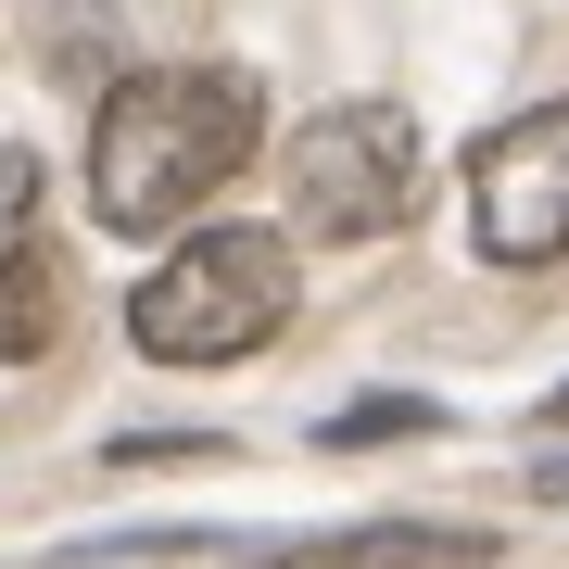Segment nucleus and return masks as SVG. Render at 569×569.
<instances>
[{
    "mask_svg": "<svg viewBox=\"0 0 569 569\" xmlns=\"http://www.w3.org/2000/svg\"><path fill=\"white\" fill-rule=\"evenodd\" d=\"M253 140H266L253 63H140L89 127V203L102 228H178L253 164Z\"/></svg>",
    "mask_w": 569,
    "mask_h": 569,
    "instance_id": "nucleus-1",
    "label": "nucleus"
},
{
    "mask_svg": "<svg viewBox=\"0 0 569 569\" xmlns=\"http://www.w3.org/2000/svg\"><path fill=\"white\" fill-rule=\"evenodd\" d=\"M545 418H557V430H569V392H557V406H545Z\"/></svg>",
    "mask_w": 569,
    "mask_h": 569,
    "instance_id": "nucleus-7",
    "label": "nucleus"
},
{
    "mask_svg": "<svg viewBox=\"0 0 569 569\" xmlns=\"http://www.w3.org/2000/svg\"><path fill=\"white\" fill-rule=\"evenodd\" d=\"M468 241L493 266H557L569 253V102H531L468 152Z\"/></svg>",
    "mask_w": 569,
    "mask_h": 569,
    "instance_id": "nucleus-4",
    "label": "nucleus"
},
{
    "mask_svg": "<svg viewBox=\"0 0 569 569\" xmlns=\"http://www.w3.org/2000/svg\"><path fill=\"white\" fill-rule=\"evenodd\" d=\"M291 329V241L279 228H190L178 253L127 291V342L152 367H228Z\"/></svg>",
    "mask_w": 569,
    "mask_h": 569,
    "instance_id": "nucleus-2",
    "label": "nucleus"
},
{
    "mask_svg": "<svg viewBox=\"0 0 569 569\" xmlns=\"http://www.w3.org/2000/svg\"><path fill=\"white\" fill-rule=\"evenodd\" d=\"M51 329H63V266L51 253H13V266H0V367L51 355Z\"/></svg>",
    "mask_w": 569,
    "mask_h": 569,
    "instance_id": "nucleus-5",
    "label": "nucleus"
},
{
    "mask_svg": "<svg viewBox=\"0 0 569 569\" xmlns=\"http://www.w3.org/2000/svg\"><path fill=\"white\" fill-rule=\"evenodd\" d=\"M26 228H39V152H13V140H0V266H13V253H39Z\"/></svg>",
    "mask_w": 569,
    "mask_h": 569,
    "instance_id": "nucleus-6",
    "label": "nucleus"
},
{
    "mask_svg": "<svg viewBox=\"0 0 569 569\" xmlns=\"http://www.w3.org/2000/svg\"><path fill=\"white\" fill-rule=\"evenodd\" d=\"M279 203L291 228H317V241H380V228L418 216V127L406 102H329L291 127L279 152Z\"/></svg>",
    "mask_w": 569,
    "mask_h": 569,
    "instance_id": "nucleus-3",
    "label": "nucleus"
}]
</instances>
